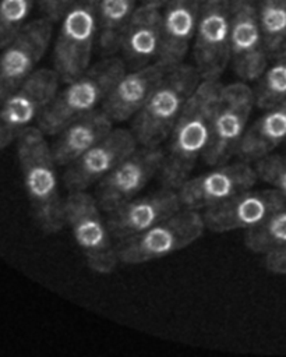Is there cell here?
<instances>
[{"label": "cell", "instance_id": "cell-1", "mask_svg": "<svg viewBox=\"0 0 286 357\" xmlns=\"http://www.w3.org/2000/svg\"><path fill=\"white\" fill-rule=\"evenodd\" d=\"M219 81L201 79L186 103L170 135L160 170L163 187L177 190L202 158L211 135V120L219 92Z\"/></svg>", "mask_w": 286, "mask_h": 357}, {"label": "cell", "instance_id": "cell-2", "mask_svg": "<svg viewBox=\"0 0 286 357\" xmlns=\"http://www.w3.org/2000/svg\"><path fill=\"white\" fill-rule=\"evenodd\" d=\"M45 135L39 127L25 128L17 138V152L33 219L43 233L54 234L66 226V199L59 190L57 163Z\"/></svg>", "mask_w": 286, "mask_h": 357}, {"label": "cell", "instance_id": "cell-3", "mask_svg": "<svg viewBox=\"0 0 286 357\" xmlns=\"http://www.w3.org/2000/svg\"><path fill=\"white\" fill-rule=\"evenodd\" d=\"M201 82L194 66L170 68L133 119V134L142 146H159L169 138L186 103Z\"/></svg>", "mask_w": 286, "mask_h": 357}, {"label": "cell", "instance_id": "cell-4", "mask_svg": "<svg viewBox=\"0 0 286 357\" xmlns=\"http://www.w3.org/2000/svg\"><path fill=\"white\" fill-rule=\"evenodd\" d=\"M124 73L126 63L119 57H107L93 64L56 93L38 119V127L46 135H56L64 126L93 112L99 103H103Z\"/></svg>", "mask_w": 286, "mask_h": 357}, {"label": "cell", "instance_id": "cell-5", "mask_svg": "<svg viewBox=\"0 0 286 357\" xmlns=\"http://www.w3.org/2000/svg\"><path fill=\"white\" fill-rule=\"evenodd\" d=\"M205 229L201 211L181 208L148 230L116 243L119 261L128 265L165 258L198 240Z\"/></svg>", "mask_w": 286, "mask_h": 357}, {"label": "cell", "instance_id": "cell-6", "mask_svg": "<svg viewBox=\"0 0 286 357\" xmlns=\"http://www.w3.org/2000/svg\"><path fill=\"white\" fill-rule=\"evenodd\" d=\"M254 106V91L244 81L220 85L211 120L209 142L202 155L206 165L226 163L237 153Z\"/></svg>", "mask_w": 286, "mask_h": 357}, {"label": "cell", "instance_id": "cell-7", "mask_svg": "<svg viewBox=\"0 0 286 357\" xmlns=\"http://www.w3.org/2000/svg\"><path fill=\"white\" fill-rule=\"evenodd\" d=\"M99 0H73L63 18L54 43V70L64 82L80 77L91 67L99 32Z\"/></svg>", "mask_w": 286, "mask_h": 357}, {"label": "cell", "instance_id": "cell-8", "mask_svg": "<svg viewBox=\"0 0 286 357\" xmlns=\"http://www.w3.org/2000/svg\"><path fill=\"white\" fill-rule=\"evenodd\" d=\"M66 225L70 226L92 271L110 273L116 269L120 262L116 244L96 198L86 191L68 192L66 198Z\"/></svg>", "mask_w": 286, "mask_h": 357}, {"label": "cell", "instance_id": "cell-9", "mask_svg": "<svg viewBox=\"0 0 286 357\" xmlns=\"http://www.w3.org/2000/svg\"><path fill=\"white\" fill-rule=\"evenodd\" d=\"M193 56L201 79L219 81L230 61V0H201Z\"/></svg>", "mask_w": 286, "mask_h": 357}, {"label": "cell", "instance_id": "cell-10", "mask_svg": "<svg viewBox=\"0 0 286 357\" xmlns=\"http://www.w3.org/2000/svg\"><path fill=\"white\" fill-rule=\"evenodd\" d=\"M60 77L54 68L35 70L28 79L0 105V151L38 121L59 92Z\"/></svg>", "mask_w": 286, "mask_h": 357}, {"label": "cell", "instance_id": "cell-11", "mask_svg": "<svg viewBox=\"0 0 286 357\" xmlns=\"http://www.w3.org/2000/svg\"><path fill=\"white\" fill-rule=\"evenodd\" d=\"M53 33L47 17L27 22L0 56V105L14 93L35 71L46 53Z\"/></svg>", "mask_w": 286, "mask_h": 357}, {"label": "cell", "instance_id": "cell-12", "mask_svg": "<svg viewBox=\"0 0 286 357\" xmlns=\"http://www.w3.org/2000/svg\"><path fill=\"white\" fill-rule=\"evenodd\" d=\"M165 152L159 146H142L123 159L98 183L96 201L106 213L135 198L162 170Z\"/></svg>", "mask_w": 286, "mask_h": 357}, {"label": "cell", "instance_id": "cell-13", "mask_svg": "<svg viewBox=\"0 0 286 357\" xmlns=\"http://www.w3.org/2000/svg\"><path fill=\"white\" fill-rule=\"evenodd\" d=\"M258 174L250 162L222 163L197 177H188L179 188L183 208L204 211L219 205L255 185Z\"/></svg>", "mask_w": 286, "mask_h": 357}, {"label": "cell", "instance_id": "cell-14", "mask_svg": "<svg viewBox=\"0 0 286 357\" xmlns=\"http://www.w3.org/2000/svg\"><path fill=\"white\" fill-rule=\"evenodd\" d=\"M230 61L244 82L257 81L268 66L255 0H230Z\"/></svg>", "mask_w": 286, "mask_h": 357}, {"label": "cell", "instance_id": "cell-15", "mask_svg": "<svg viewBox=\"0 0 286 357\" xmlns=\"http://www.w3.org/2000/svg\"><path fill=\"white\" fill-rule=\"evenodd\" d=\"M286 208V195L276 188L247 190L236 197L201 211L205 227L215 233L259 226L275 212Z\"/></svg>", "mask_w": 286, "mask_h": 357}, {"label": "cell", "instance_id": "cell-16", "mask_svg": "<svg viewBox=\"0 0 286 357\" xmlns=\"http://www.w3.org/2000/svg\"><path fill=\"white\" fill-rule=\"evenodd\" d=\"M137 144L133 131L123 128L112 130L105 138L67 166L64 185L68 192L86 191L92 184L99 183L137 149Z\"/></svg>", "mask_w": 286, "mask_h": 357}, {"label": "cell", "instance_id": "cell-17", "mask_svg": "<svg viewBox=\"0 0 286 357\" xmlns=\"http://www.w3.org/2000/svg\"><path fill=\"white\" fill-rule=\"evenodd\" d=\"M181 208L177 190L163 187L158 192L135 197L107 212L106 223L117 243L148 230Z\"/></svg>", "mask_w": 286, "mask_h": 357}, {"label": "cell", "instance_id": "cell-18", "mask_svg": "<svg viewBox=\"0 0 286 357\" xmlns=\"http://www.w3.org/2000/svg\"><path fill=\"white\" fill-rule=\"evenodd\" d=\"M170 68L158 61L124 73L102 103V110L114 123L134 117Z\"/></svg>", "mask_w": 286, "mask_h": 357}, {"label": "cell", "instance_id": "cell-19", "mask_svg": "<svg viewBox=\"0 0 286 357\" xmlns=\"http://www.w3.org/2000/svg\"><path fill=\"white\" fill-rule=\"evenodd\" d=\"M200 8L201 0H165L159 64L173 68L183 63L195 35Z\"/></svg>", "mask_w": 286, "mask_h": 357}, {"label": "cell", "instance_id": "cell-20", "mask_svg": "<svg viewBox=\"0 0 286 357\" xmlns=\"http://www.w3.org/2000/svg\"><path fill=\"white\" fill-rule=\"evenodd\" d=\"M162 43V7L142 3L133 13L120 50L126 66L144 67L158 59Z\"/></svg>", "mask_w": 286, "mask_h": 357}, {"label": "cell", "instance_id": "cell-21", "mask_svg": "<svg viewBox=\"0 0 286 357\" xmlns=\"http://www.w3.org/2000/svg\"><path fill=\"white\" fill-rule=\"evenodd\" d=\"M113 130V121L103 110H93L81 116L57 134L52 153L59 166H68Z\"/></svg>", "mask_w": 286, "mask_h": 357}, {"label": "cell", "instance_id": "cell-22", "mask_svg": "<svg viewBox=\"0 0 286 357\" xmlns=\"http://www.w3.org/2000/svg\"><path fill=\"white\" fill-rule=\"evenodd\" d=\"M283 142L286 144V99L266 109L247 128L236 155L240 160L257 162Z\"/></svg>", "mask_w": 286, "mask_h": 357}, {"label": "cell", "instance_id": "cell-23", "mask_svg": "<svg viewBox=\"0 0 286 357\" xmlns=\"http://www.w3.org/2000/svg\"><path fill=\"white\" fill-rule=\"evenodd\" d=\"M137 0H99L98 40L102 52L113 54L120 50L127 24L135 11Z\"/></svg>", "mask_w": 286, "mask_h": 357}, {"label": "cell", "instance_id": "cell-24", "mask_svg": "<svg viewBox=\"0 0 286 357\" xmlns=\"http://www.w3.org/2000/svg\"><path fill=\"white\" fill-rule=\"evenodd\" d=\"M269 60L286 53V0H255Z\"/></svg>", "mask_w": 286, "mask_h": 357}, {"label": "cell", "instance_id": "cell-25", "mask_svg": "<svg viewBox=\"0 0 286 357\" xmlns=\"http://www.w3.org/2000/svg\"><path fill=\"white\" fill-rule=\"evenodd\" d=\"M253 91L255 106L264 110L286 99V53L273 59L271 66H266Z\"/></svg>", "mask_w": 286, "mask_h": 357}, {"label": "cell", "instance_id": "cell-26", "mask_svg": "<svg viewBox=\"0 0 286 357\" xmlns=\"http://www.w3.org/2000/svg\"><path fill=\"white\" fill-rule=\"evenodd\" d=\"M244 243L248 250L258 254L286 247V208L275 212L259 226L247 230Z\"/></svg>", "mask_w": 286, "mask_h": 357}, {"label": "cell", "instance_id": "cell-27", "mask_svg": "<svg viewBox=\"0 0 286 357\" xmlns=\"http://www.w3.org/2000/svg\"><path fill=\"white\" fill-rule=\"evenodd\" d=\"M38 0H0V49H4L24 28Z\"/></svg>", "mask_w": 286, "mask_h": 357}, {"label": "cell", "instance_id": "cell-28", "mask_svg": "<svg viewBox=\"0 0 286 357\" xmlns=\"http://www.w3.org/2000/svg\"><path fill=\"white\" fill-rule=\"evenodd\" d=\"M258 178L286 195V155L269 153L255 162Z\"/></svg>", "mask_w": 286, "mask_h": 357}, {"label": "cell", "instance_id": "cell-29", "mask_svg": "<svg viewBox=\"0 0 286 357\" xmlns=\"http://www.w3.org/2000/svg\"><path fill=\"white\" fill-rule=\"evenodd\" d=\"M73 0H38L39 8L43 13V17H47L53 22L60 21L70 7Z\"/></svg>", "mask_w": 286, "mask_h": 357}, {"label": "cell", "instance_id": "cell-30", "mask_svg": "<svg viewBox=\"0 0 286 357\" xmlns=\"http://www.w3.org/2000/svg\"><path fill=\"white\" fill-rule=\"evenodd\" d=\"M264 255V264L269 272L286 275V247L268 251Z\"/></svg>", "mask_w": 286, "mask_h": 357}, {"label": "cell", "instance_id": "cell-31", "mask_svg": "<svg viewBox=\"0 0 286 357\" xmlns=\"http://www.w3.org/2000/svg\"><path fill=\"white\" fill-rule=\"evenodd\" d=\"M144 3H151V4H156V6H163L165 0H144Z\"/></svg>", "mask_w": 286, "mask_h": 357}]
</instances>
